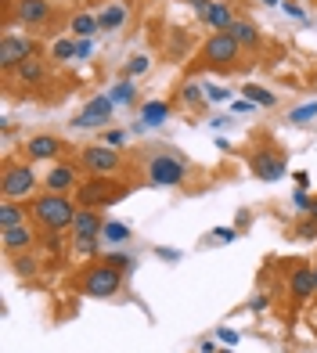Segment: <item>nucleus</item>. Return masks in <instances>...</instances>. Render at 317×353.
<instances>
[{"instance_id": "obj_1", "label": "nucleus", "mask_w": 317, "mask_h": 353, "mask_svg": "<svg viewBox=\"0 0 317 353\" xmlns=\"http://www.w3.org/2000/svg\"><path fill=\"white\" fill-rule=\"evenodd\" d=\"M29 213H33V220L40 223L43 231H65L72 228L76 220V202L69 195H54V191H47V195H37L33 205H29Z\"/></svg>"}, {"instance_id": "obj_2", "label": "nucleus", "mask_w": 317, "mask_h": 353, "mask_svg": "<svg viewBox=\"0 0 317 353\" xmlns=\"http://www.w3.org/2000/svg\"><path fill=\"white\" fill-rule=\"evenodd\" d=\"M238 58H242V43H238L231 33H213L202 43V54H198L202 69H220V72L224 69L231 72L238 65Z\"/></svg>"}, {"instance_id": "obj_3", "label": "nucleus", "mask_w": 317, "mask_h": 353, "mask_svg": "<svg viewBox=\"0 0 317 353\" xmlns=\"http://www.w3.org/2000/svg\"><path fill=\"white\" fill-rule=\"evenodd\" d=\"M123 288V270H116L112 263H98L79 278V292L90 299H112Z\"/></svg>"}, {"instance_id": "obj_4", "label": "nucleus", "mask_w": 317, "mask_h": 353, "mask_svg": "<svg viewBox=\"0 0 317 353\" xmlns=\"http://www.w3.org/2000/svg\"><path fill=\"white\" fill-rule=\"evenodd\" d=\"M126 184H112L108 176H90V181H83L76 188V205L79 210H98V205H108L126 195Z\"/></svg>"}, {"instance_id": "obj_5", "label": "nucleus", "mask_w": 317, "mask_h": 353, "mask_svg": "<svg viewBox=\"0 0 317 353\" xmlns=\"http://www.w3.org/2000/svg\"><path fill=\"white\" fill-rule=\"evenodd\" d=\"M0 191L11 202H22L37 191V173L29 163H4V176H0Z\"/></svg>"}, {"instance_id": "obj_6", "label": "nucleus", "mask_w": 317, "mask_h": 353, "mask_svg": "<svg viewBox=\"0 0 317 353\" xmlns=\"http://www.w3.org/2000/svg\"><path fill=\"white\" fill-rule=\"evenodd\" d=\"M145 173H148V181L158 184V188H181V184L187 181V166L181 163L177 155H170V152L152 155L148 166H145Z\"/></svg>"}, {"instance_id": "obj_7", "label": "nucleus", "mask_w": 317, "mask_h": 353, "mask_svg": "<svg viewBox=\"0 0 317 353\" xmlns=\"http://www.w3.org/2000/svg\"><path fill=\"white\" fill-rule=\"evenodd\" d=\"M79 163H83L87 173L94 176H112L123 170V155L119 148H108V144H90V148H83V155H79Z\"/></svg>"}, {"instance_id": "obj_8", "label": "nucleus", "mask_w": 317, "mask_h": 353, "mask_svg": "<svg viewBox=\"0 0 317 353\" xmlns=\"http://www.w3.org/2000/svg\"><path fill=\"white\" fill-rule=\"evenodd\" d=\"M29 58H37V43L29 37H19V33H4V37H0V69H4V72H14Z\"/></svg>"}, {"instance_id": "obj_9", "label": "nucleus", "mask_w": 317, "mask_h": 353, "mask_svg": "<svg viewBox=\"0 0 317 353\" xmlns=\"http://www.w3.org/2000/svg\"><path fill=\"white\" fill-rule=\"evenodd\" d=\"M112 112H116V101L108 98V94H98V98H90L83 108L76 112L72 126H83V130H101V126L112 123Z\"/></svg>"}, {"instance_id": "obj_10", "label": "nucleus", "mask_w": 317, "mask_h": 353, "mask_svg": "<svg viewBox=\"0 0 317 353\" xmlns=\"http://www.w3.org/2000/svg\"><path fill=\"white\" fill-rule=\"evenodd\" d=\"M54 4L51 0H14L8 4V22H22V26H43L51 19Z\"/></svg>"}, {"instance_id": "obj_11", "label": "nucleus", "mask_w": 317, "mask_h": 353, "mask_svg": "<svg viewBox=\"0 0 317 353\" xmlns=\"http://www.w3.org/2000/svg\"><path fill=\"white\" fill-rule=\"evenodd\" d=\"M249 170L260 176V181H281L285 176V155H278V152H267V148H256L249 155Z\"/></svg>"}, {"instance_id": "obj_12", "label": "nucleus", "mask_w": 317, "mask_h": 353, "mask_svg": "<svg viewBox=\"0 0 317 353\" xmlns=\"http://www.w3.org/2000/svg\"><path fill=\"white\" fill-rule=\"evenodd\" d=\"M61 148H65V144L54 134H37V137L25 141V159H33V163H54L61 155Z\"/></svg>"}, {"instance_id": "obj_13", "label": "nucleus", "mask_w": 317, "mask_h": 353, "mask_svg": "<svg viewBox=\"0 0 317 353\" xmlns=\"http://www.w3.org/2000/svg\"><path fill=\"white\" fill-rule=\"evenodd\" d=\"M43 188L54 191V195H69L72 188H79L76 184V166L72 163H54L51 170H47V176H43Z\"/></svg>"}, {"instance_id": "obj_14", "label": "nucleus", "mask_w": 317, "mask_h": 353, "mask_svg": "<svg viewBox=\"0 0 317 353\" xmlns=\"http://www.w3.org/2000/svg\"><path fill=\"white\" fill-rule=\"evenodd\" d=\"M126 22H130V4H126V0H112V4H105V8L98 11L101 33H119Z\"/></svg>"}, {"instance_id": "obj_15", "label": "nucleus", "mask_w": 317, "mask_h": 353, "mask_svg": "<svg viewBox=\"0 0 317 353\" xmlns=\"http://www.w3.org/2000/svg\"><path fill=\"white\" fill-rule=\"evenodd\" d=\"M37 242V234L29 223H19V228H8V231H0V245H4V252L11 256H19V252H29Z\"/></svg>"}, {"instance_id": "obj_16", "label": "nucleus", "mask_w": 317, "mask_h": 353, "mask_svg": "<svg viewBox=\"0 0 317 353\" xmlns=\"http://www.w3.org/2000/svg\"><path fill=\"white\" fill-rule=\"evenodd\" d=\"M289 292L296 303H307L314 292H317V281H314V267H292V274H289Z\"/></svg>"}, {"instance_id": "obj_17", "label": "nucleus", "mask_w": 317, "mask_h": 353, "mask_svg": "<svg viewBox=\"0 0 317 353\" xmlns=\"http://www.w3.org/2000/svg\"><path fill=\"white\" fill-rule=\"evenodd\" d=\"M202 22L209 26V29H216V33H227V29L234 26V8L224 4V0H213L209 11L202 14Z\"/></svg>"}, {"instance_id": "obj_18", "label": "nucleus", "mask_w": 317, "mask_h": 353, "mask_svg": "<svg viewBox=\"0 0 317 353\" xmlns=\"http://www.w3.org/2000/svg\"><path fill=\"white\" fill-rule=\"evenodd\" d=\"M101 228H105V220L98 216V210H79L72 220L76 238H101Z\"/></svg>"}, {"instance_id": "obj_19", "label": "nucleus", "mask_w": 317, "mask_h": 353, "mask_svg": "<svg viewBox=\"0 0 317 353\" xmlns=\"http://www.w3.org/2000/svg\"><path fill=\"white\" fill-rule=\"evenodd\" d=\"M69 33H76V40H94V33H101L98 14H90V11H76V14H72V22H69Z\"/></svg>"}, {"instance_id": "obj_20", "label": "nucleus", "mask_w": 317, "mask_h": 353, "mask_svg": "<svg viewBox=\"0 0 317 353\" xmlns=\"http://www.w3.org/2000/svg\"><path fill=\"white\" fill-rule=\"evenodd\" d=\"M170 119V101H145L141 105V126H163Z\"/></svg>"}, {"instance_id": "obj_21", "label": "nucleus", "mask_w": 317, "mask_h": 353, "mask_svg": "<svg viewBox=\"0 0 317 353\" xmlns=\"http://www.w3.org/2000/svg\"><path fill=\"white\" fill-rule=\"evenodd\" d=\"M227 33L242 43V47H260V29L252 26V22H245V19H234V26L227 29Z\"/></svg>"}, {"instance_id": "obj_22", "label": "nucleus", "mask_w": 317, "mask_h": 353, "mask_svg": "<svg viewBox=\"0 0 317 353\" xmlns=\"http://www.w3.org/2000/svg\"><path fill=\"white\" fill-rule=\"evenodd\" d=\"M19 223H25V205H19V202L4 199V205H0V231L19 228Z\"/></svg>"}, {"instance_id": "obj_23", "label": "nucleus", "mask_w": 317, "mask_h": 353, "mask_svg": "<svg viewBox=\"0 0 317 353\" xmlns=\"http://www.w3.org/2000/svg\"><path fill=\"white\" fill-rule=\"evenodd\" d=\"M14 72H19L22 83H43V79H47V61H40V58H29V61H22V65L14 69Z\"/></svg>"}, {"instance_id": "obj_24", "label": "nucleus", "mask_w": 317, "mask_h": 353, "mask_svg": "<svg viewBox=\"0 0 317 353\" xmlns=\"http://www.w3.org/2000/svg\"><path fill=\"white\" fill-rule=\"evenodd\" d=\"M242 94H245V101L260 105V108H274V105H278V94H271L267 87H256V83H245Z\"/></svg>"}, {"instance_id": "obj_25", "label": "nucleus", "mask_w": 317, "mask_h": 353, "mask_svg": "<svg viewBox=\"0 0 317 353\" xmlns=\"http://www.w3.org/2000/svg\"><path fill=\"white\" fill-rule=\"evenodd\" d=\"M108 98L116 101V108L119 105H134L137 101V87H134V79H119V83L108 90Z\"/></svg>"}, {"instance_id": "obj_26", "label": "nucleus", "mask_w": 317, "mask_h": 353, "mask_svg": "<svg viewBox=\"0 0 317 353\" xmlns=\"http://www.w3.org/2000/svg\"><path fill=\"white\" fill-rule=\"evenodd\" d=\"M101 238H105V242H112V245H123L126 238H130V228H126V223H119V220H105Z\"/></svg>"}, {"instance_id": "obj_27", "label": "nucleus", "mask_w": 317, "mask_h": 353, "mask_svg": "<svg viewBox=\"0 0 317 353\" xmlns=\"http://www.w3.org/2000/svg\"><path fill=\"white\" fill-rule=\"evenodd\" d=\"M314 119H317V101H307V105H299V108L289 112V123H292V126H307V123H314Z\"/></svg>"}, {"instance_id": "obj_28", "label": "nucleus", "mask_w": 317, "mask_h": 353, "mask_svg": "<svg viewBox=\"0 0 317 353\" xmlns=\"http://www.w3.org/2000/svg\"><path fill=\"white\" fill-rule=\"evenodd\" d=\"M148 69H152V54H134L130 61H126L123 72H126V79H137V76H145Z\"/></svg>"}, {"instance_id": "obj_29", "label": "nucleus", "mask_w": 317, "mask_h": 353, "mask_svg": "<svg viewBox=\"0 0 317 353\" xmlns=\"http://www.w3.org/2000/svg\"><path fill=\"white\" fill-rule=\"evenodd\" d=\"M51 58L54 61H72L76 58V40H69V37L65 40H54L51 43Z\"/></svg>"}, {"instance_id": "obj_30", "label": "nucleus", "mask_w": 317, "mask_h": 353, "mask_svg": "<svg viewBox=\"0 0 317 353\" xmlns=\"http://www.w3.org/2000/svg\"><path fill=\"white\" fill-rule=\"evenodd\" d=\"M202 90H205V87L198 83V79H187V83L181 87V101H184V105H198V101L205 98Z\"/></svg>"}, {"instance_id": "obj_31", "label": "nucleus", "mask_w": 317, "mask_h": 353, "mask_svg": "<svg viewBox=\"0 0 317 353\" xmlns=\"http://www.w3.org/2000/svg\"><path fill=\"white\" fill-rule=\"evenodd\" d=\"M14 274L33 278V274H37V256H29V252H19V256H14Z\"/></svg>"}, {"instance_id": "obj_32", "label": "nucleus", "mask_w": 317, "mask_h": 353, "mask_svg": "<svg viewBox=\"0 0 317 353\" xmlns=\"http://www.w3.org/2000/svg\"><path fill=\"white\" fill-rule=\"evenodd\" d=\"M296 238H303V242H314V238H317V220H314V216L299 220V223H296Z\"/></svg>"}, {"instance_id": "obj_33", "label": "nucleus", "mask_w": 317, "mask_h": 353, "mask_svg": "<svg viewBox=\"0 0 317 353\" xmlns=\"http://www.w3.org/2000/svg\"><path fill=\"white\" fill-rule=\"evenodd\" d=\"M105 263H112L116 270H123V274H126V270L134 267V260H130V256H126V252H108V256H105Z\"/></svg>"}, {"instance_id": "obj_34", "label": "nucleus", "mask_w": 317, "mask_h": 353, "mask_svg": "<svg viewBox=\"0 0 317 353\" xmlns=\"http://www.w3.org/2000/svg\"><path fill=\"white\" fill-rule=\"evenodd\" d=\"M98 242L101 238H76V252L79 256H98Z\"/></svg>"}, {"instance_id": "obj_35", "label": "nucleus", "mask_w": 317, "mask_h": 353, "mask_svg": "<svg viewBox=\"0 0 317 353\" xmlns=\"http://www.w3.org/2000/svg\"><path fill=\"white\" fill-rule=\"evenodd\" d=\"M209 234H213V242H234V238H238L234 228H213Z\"/></svg>"}, {"instance_id": "obj_36", "label": "nucleus", "mask_w": 317, "mask_h": 353, "mask_svg": "<svg viewBox=\"0 0 317 353\" xmlns=\"http://www.w3.org/2000/svg\"><path fill=\"white\" fill-rule=\"evenodd\" d=\"M101 144H108V148H123V144H126V134H123V130H108Z\"/></svg>"}, {"instance_id": "obj_37", "label": "nucleus", "mask_w": 317, "mask_h": 353, "mask_svg": "<svg viewBox=\"0 0 317 353\" xmlns=\"http://www.w3.org/2000/svg\"><path fill=\"white\" fill-rule=\"evenodd\" d=\"M292 202H296V210H303V213H310V205H314V202L307 199V188H299L296 195H292Z\"/></svg>"}, {"instance_id": "obj_38", "label": "nucleus", "mask_w": 317, "mask_h": 353, "mask_svg": "<svg viewBox=\"0 0 317 353\" xmlns=\"http://www.w3.org/2000/svg\"><path fill=\"white\" fill-rule=\"evenodd\" d=\"M205 98H209V101H227L231 90H224V87H205Z\"/></svg>"}, {"instance_id": "obj_39", "label": "nucleus", "mask_w": 317, "mask_h": 353, "mask_svg": "<svg viewBox=\"0 0 317 353\" xmlns=\"http://www.w3.org/2000/svg\"><path fill=\"white\" fill-rule=\"evenodd\" d=\"M94 54V40H76V58H90Z\"/></svg>"}, {"instance_id": "obj_40", "label": "nucleus", "mask_w": 317, "mask_h": 353, "mask_svg": "<svg viewBox=\"0 0 317 353\" xmlns=\"http://www.w3.org/2000/svg\"><path fill=\"white\" fill-rule=\"evenodd\" d=\"M216 339L224 343V346H238V332H231V328H220V332H216Z\"/></svg>"}, {"instance_id": "obj_41", "label": "nucleus", "mask_w": 317, "mask_h": 353, "mask_svg": "<svg viewBox=\"0 0 317 353\" xmlns=\"http://www.w3.org/2000/svg\"><path fill=\"white\" fill-rule=\"evenodd\" d=\"M155 256H158V260H181V252L177 249H166V245H158Z\"/></svg>"}, {"instance_id": "obj_42", "label": "nucleus", "mask_w": 317, "mask_h": 353, "mask_svg": "<svg viewBox=\"0 0 317 353\" xmlns=\"http://www.w3.org/2000/svg\"><path fill=\"white\" fill-rule=\"evenodd\" d=\"M209 4H213V0H187V8H192V11H198V19H202L205 11H209Z\"/></svg>"}, {"instance_id": "obj_43", "label": "nucleus", "mask_w": 317, "mask_h": 353, "mask_svg": "<svg viewBox=\"0 0 317 353\" xmlns=\"http://www.w3.org/2000/svg\"><path fill=\"white\" fill-rule=\"evenodd\" d=\"M267 303H271L267 296H256V299H249V310H252V314H260V310H267Z\"/></svg>"}, {"instance_id": "obj_44", "label": "nucleus", "mask_w": 317, "mask_h": 353, "mask_svg": "<svg viewBox=\"0 0 317 353\" xmlns=\"http://www.w3.org/2000/svg\"><path fill=\"white\" fill-rule=\"evenodd\" d=\"M285 11H289L292 14V19H303V8H299V4H292V0H285V4H281Z\"/></svg>"}, {"instance_id": "obj_45", "label": "nucleus", "mask_w": 317, "mask_h": 353, "mask_svg": "<svg viewBox=\"0 0 317 353\" xmlns=\"http://www.w3.org/2000/svg\"><path fill=\"white\" fill-rule=\"evenodd\" d=\"M292 176H296V184H299V188H307V184H310V173H303V170L292 173Z\"/></svg>"}, {"instance_id": "obj_46", "label": "nucleus", "mask_w": 317, "mask_h": 353, "mask_svg": "<svg viewBox=\"0 0 317 353\" xmlns=\"http://www.w3.org/2000/svg\"><path fill=\"white\" fill-rule=\"evenodd\" d=\"M202 353H216V343H209V339H205V343H202Z\"/></svg>"}, {"instance_id": "obj_47", "label": "nucleus", "mask_w": 317, "mask_h": 353, "mask_svg": "<svg viewBox=\"0 0 317 353\" xmlns=\"http://www.w3.org/2000/svg\"><path fill=\"white\" fill-rule=\"evenodd\" d=\"M263 4H271V8H278V4H285V0H263Z\"/></svg>"}, {"instance_id": "obj_48", "label": "nucleus", "mask_w": 317, "mask_h": 353, "mask_svg": "<svg viewBox=\"0 0 317 353\" xmlns=\"http://www.w3.org/2000/svg\"><path fill=\"white\" fill-rule=\"evenodd\" d=\"M310 216L317 220V199H314V205H310Z\"/></svg>"}, {"instance_id": "obj_49", "label": "nucleus", "mask_w": 317, "mask_h": 353, "mask_svg": "<svg viewBox=\"0 0 317 353\" xmlns=\"http://www.w3.org/2000/svg\"><path fill=\"white\" fill-rule=\"evenodd\" d=\"M314 281H317V263H314Z\"/></svg>"}, {"instance_id": "obj_50", "label": "nucleus", "mask_w": 317, "mask_h": 353, "mask_svg": "<svg viewBox=\"0 0 317 353\" xmlns=\"http://www.w3.org/2000/svg\"><path fill=\"white\" fill-rule=\"evenodd\" d=\"M314 328H317V314H314Z\"/></svg>"}, {"instance_id": "obj_51", "label": "nucleus", "mask_w": 317, "mask_h": 353, "mask_svg": "<svg viewBox=\"0 0 317 353\" xmlns=\"http://www.w3.org/2000/svg\"><path fill=\"white\" fill-rule=\"evenodd\" d=\"M220 353H231V350H220Z\"/></svg>"}]
</instances>
